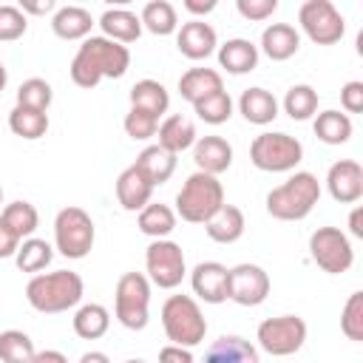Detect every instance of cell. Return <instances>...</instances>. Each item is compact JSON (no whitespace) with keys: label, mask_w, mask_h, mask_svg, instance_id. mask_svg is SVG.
Here are the masks:
<instances>
[{"label":"cell","mask_w":363,"mask_h":363,"mask_svg":"<svg viewBox=\"0 0 363 363\" xmlns=\"http://www.w3.org/2000/svg\"><path fill=\"white\" fill-rule=\"evenodd\" d=\"M130 68L128 45H119L108 37H85L77 48L68 74L79 88H96L102 79H119Z\"/></svg>","instance_id":"1"},{"label":"cell","mask_w":363,"mask_h":363,"mask_svg":"<svg viewBox=\"0 0 363 363\" xmlns=\"http://www.w3.org/2000/svg\"><path fill=\"white\" fill-rule=\"evenodd\" d=\"M85 284L79 272L71 269H54V272H40L26 284V301L31 309L43 315H60L74 309L82 301Z\"/></svg>","instance_id":"2"},{"label":"cell","mask_w":363,"mask_h":363,"mask_svg":"<svg viewBox=\"0 0 363 363\" xmlns=\"http://www.w3.org/2000/svg\"><path fill=\"white\" fill-rule=\"evenodd\" d=\"M320 201V182L309 170H295L284 184L267 193V213L278 221H301Z\"/></svg>","instance_id":"3"},{"label":"cell","mask_w":363,"mask_h":363,"mask_svg":"<svg viewBox=\"0 0 363 363\" xmlns=\"http://www.w3.org/2000/svg\"><path fill=\"white\" fill-rule=\"evenodd\" d=\"M221 204H224V187L218 176L196 170L184 179L182 190L176 193V218L187 224H207Z\"/></svg>","instance_id":"4"},{"label":"cell","mask_w":363,"mask_h":363,"mask_svg":"<svg viewBox=\"0 0 363 363\" xmlns=\"http://www.w3.org/2000/svg\"><path fill=\"white\" fill-rule=\"evenodd\" d=\"M162 329L173 346L193 349L207 335V320L193 295H170L162 303Z\"/></svg>","instance_id":"5"},{"label":"cell","mask_w":363,"mask_h":363,"mask_svg":"<svg viewBox=\"0 0 363 363\" xmlns=\"http://www.w3.org/2000/svg\"><path fill=\"white\" fill-rule=\"evenodd\" d=\"M94 238H96L94 218L82 207L68 204L57 213V218H54V247H57L60 255H65L71 261H79L94 250Z\"/></svg>","instance_id":"6"},{"label":"cell","mask_w":363,"mask_h":363,"mask_svg":"<svg viewBox=\"0 0 363 363\" xmlns=\"http://www.w3.org/2000/svg\"><path fill=\"white\" fill-rule=\"evenodd\" d=\"M113 312H116V320L130 332H142L147 326V320H150V281L145 272H125L116 281Z\"/></svg>","instance_id":"7"},{"label":"cell","mask_w":363,"mask_h":363,"mask_svg":"<svg viewBox=\"0 0 363 363\" xmlns=\"http://www.w3.org/2000/svg\"><path fill=\"white\" fill-rule=\"evenodd\" d=\"M303 159V145L281 130L258 133L250 145V162L264 173H286L295 170Z\"/></svg>","instance_id":"8"},{"label":"cell","mask_w":363,"mask_h":363,"mask_svg":"<svg viewBox=\"0 0 363 363\" xmlns=\"http://www.w3.org/2000/svg\"><path fill=\"white\" fill-rule=\"evenodd\" d=\"M255 340H258L261 352H267L272 357H289V354L301 352V346L306 343V320L298 315L267 318L258 323Z\"/></svg>","instance_id":"9"},{"label":"cell","mask_w":363,"mask_h":363,"mask_svg":"<svg viewBox=\"0 0 363 363\" xmlns=\"http://www.w3.org/2000/svg\"><path fill=\"white\" fill-rule=\"evenodd\" d=\"M145 272L153 286L176 289L182 284V278L187 275V261H184L182 247L170 238L150 241V247L145 250Z\"/></svg>","instance_id":"10"},{"label":"cell","mask_w":363,"mask_h":363,"mask_svg":"<svg viewBox=\"0 0 363 363\" xmlns=\"http://www.w3.org/2000/svg\"><path fill=\"white\" fill-rule=\"evenodd\" d=\"M309 255L329 275H340V272H346L354 264L352 241L337 227H318L309 235Z\"/></svg>","instance_id":"11"},{"label":"cell","mask_w":363,"mask_h":363,"mask_svg":"<svg viewBox=\"0 0 363 363\" xmlns=\"http://www.w3.org/2000/svg\"><path fill=\"white\" fill-rule=\"evenodd\" d=\"M298 23L315 45H335L346 34L343 14L329 0H306L298 9Z\"/></svg>","instance_id":"12"},{"label":"cell","mask_w":363,"mask_h":363,"mask_svg":"<svg viewBox=\"0 0 363 363\" xmlns=\"http://www.w3.org/2000/svg\"><path fill=\"white\" fill-rule=\"evenodd\" d=\"M269 275L258 264H235L230 269V292L227 301H235L238 306H261L269 295Z\"/></svg>","instance_id":"13"},{"label":"cell","mask_w":363,"mask_h":363,"mask_svg":"<svg viewBox=\"0 0 363 363\" xmlns=\"http://www.w3.org/2000/svg\"><path fill=\"white\" fill-rule=\"evenodd\" d=\"M190 286L204 303H224L230 292V269L218 261H201L190 272Z\"/></svg>","instance_id":"14"},{"label":"cell","mask_w":363,"mask_h":363,"mask_svg":"<svg viewBox=\"0 0 363 363\" xmlns=\"http://www.w3.org/2000/svg\"><path fill=\"white\" fill-rule=\"evenodd\" d=\"M326 190L340 204H354L363 196V167L354 159H340L326 173Z\"/></svg>","instance_id":"15"},{"label":"cell","mask_w":363,"mask_h":363,"mask_svg":"<svg viewBox=\"0 0 363 363\" xmlns=\"http://www.w3.org/2000/svg\"><path fill=\"white\" fill-rule=\"evenodd\" d=\"M216 45H218L216 28H213L210 23L199 20V17L182 23V26L176 28V48H179L187 60H193V62L207 60V57L216 51Z\"/></svg>","instance_id":"16"},{"label":"cell","mask_w":363,"mask_h":363,"mask_svg":"<svg viewBox=\"0 0 363 363\" xmlns=\"http://www.w3.org/2000/svg\"><path fill=\"white\" fill-rule=\"evenodd\" d=\"M193 162L201 173L218 176L233 164V145L224 136H199L193 145Z\"/></svg>","instance_id":"17"},{"label":"cell","mask_w":363,"mask_h":363,"mask_svg":"<svg viewBox=\"0 0 363 363\" xmlns=\"http://www.w3.org/2000/svg\"><path fill=\"white\" fill-rule=\"evenodd\" d=\"M201 363H261L258 349L241 335H221L213 340L201 357Z\"/></svg>","instance_id":"18"},{"label":"cell","mask_w":363,"mask_h":363,"mask_svg":"<svg viewBox=\"0 0 363 363\" xmlns=\"http://www.w3.org/2000/svg\"><path fill=\"white\" fill-rule=\"evenodd\" d=\"M150 196H153V184L133 164L119 173V179H116V201L122 204V210L139 213L142 207L150 204Z\"/></svg>","instance_id":"19"},{"label":"cell","mask_w":363,"mask_h":363,"mask_svg":"<svg viewBox=\"0 0 363 363\" xmlns=\"http://www.w3.org/2000/svg\"><path fill=\"white\" fill-rule=\"evenodd\" d=\"M301 48V34L295 31V26L289 23H272L264 28L261 34V51L272 60V62H284L289 57H295Z\"/></svg>","instance_id":"20"},{"label":"cell","mask_w":363,"mask_h":363,"mask_svg":"<svg viewBox=\"0 0 363 363\" xmlns=\"http://www.w3.org/2000/svg\"><path fill=\"white\" fill-rule=\"evenodd\" d=\"M218 65L235 77L250 74L258 65V45L244 40V37H233L224 45H218Z\"/></svg>","instance_id":"21"},{"label":"cell","mask_w":363,"mask_h":363,"mask_svg":"<svg viewBox=\"0 0 363 363\" xmlns=\"http://www.w3.org/2000/svg\"><path fill=\"white\" fill-rule=\"evenodd\" d=\"M156 136H159V147H164L167 153H173V156H179V153H184V150H190L193 145H196V125L187 119V116H182V113H173V116H167L162 125H159V130H156Z\"/></svg>","instance_id":"22"},{"label":"cell","mask_w":363,"mask_h":363,"mask_svg":"<svg viewBox=\"0 0 363 363\" xmlns=\"http://www.w3.org/2000/svg\"><path fill=\"white\" fill-rule=\"evenodd\" d=\"M216 91H224V79H221V74L216 68H187L179 77V94L190 105L201 102L204 96H210Z\"/></svg>","instance_id":"23"},{"label":"cell","mask_w":363,"mask_h":363,"mask_svg":"<svg viewBox=\"0 0 363 363\" xmlns=\"http://www.w3.org/2000/svg\"><path fill=\"white\" fill-rule=\"evenodd\" d=\"M244 227H247V221H244L241 207L224 201V204L218 207V213L204 224V233H207L210 241H216V244H235V241L244 235Z\"/></svg>","instance_id":"24"},{"label":"cell","mask_w":363,"mask_h":363,"mask_svg":"<svg viewBox=\"0 0 363 363\" xmlns=\"http://www.w3.org/2000/svg\"><path fill=\"white\" fill-rule=\"evenodd\" d=\"M51 28L60 40H85L94 28V17L82 6H60L51 17Z\"/></svg>","instance_id":"25"},{"label":"cell","mask_w":363,"mask_h":363,"mask_svg":"<svg viewBox=\"0 0 363 363\" xmlns=\"http://www.w3.org/2000/svg\"><path fill=\"white\" fill-rule=\"evenodd\" d=\"M99 26H102L105 37L113 40V43H119V45L136 43L142 37V20L130 9H108L99 17Z\"/></svg>","instance_id":"26"},{"label":"cell","mask_w":363,"mask_h":363,"mask_svg":"<svg viewBox=\"0 0 363 363\" xmlns=\"http://www.w3.org/2000/svg\"><path fill=\"white\" fill-rule=\"evenodd\" d=\"M133 167H136L153 187H159V184H164V182L173 176V170H176V156L167 153V150L159 147V145H147V147L136 156Z\"/></svg>","instance_id":"27"},{"label":"cell","mask_w":363,"mask_h":363,"mask_svg":"<svg viewBox=\"0 0 363 363\" xmlns=\"http://www.w3.org/2000/svg\"><path fill=\"white\" fill-rule=\"evenodd\" d=\"M238 111L250 125H269L278 116V99L267 88H247L238 99Z\"/></svg>","instance_id":"28"},{"label":"cell","mask_w":363,"mask_h":363,"mask_svg":"<svg viewBox=\"0 0 363 363\" xmlns=\"http://www.w3.org/2000/svg\"><path fill=\"white\" fill-rule=\"evenodd\" d=\"M130 108H139V111H145V113H150V116H162V113H167V108H170V94H167V88L162 85V82H156V79H139L133 88H130Z\"/></svg>","instance_id":"29"},{"label":"cell","mask_w":363,"mask_h":363,"mask_svg":"<svg viewBox=\"0 0 363 363\" xmlns=\"http://www.w3.org/2000/svg\"><path fill=\"white\" fill-rule=\"evenodd\" d=\"M312 130H315V136H318L323 145H346V142L352 139L354 125H352V116H346V113L329 108V111L315 113Z\"/></svg>","instance_id":"30"},{"label":"cell","mask_w":363,"mask_h":363,"mask_svg":"<svg viewBox=\"0 0 363 363\" xmlns=\"http://www.w3.org/2000/svg\"><path fill=\"white\" fill-rule=\"evenodd\" d=\"M74 332L77 337L82 340H96L108 332L111 326V312L102 306V303H82L77 312H74Z\"/></svg>","instance_id":"31"},{"label":"cell","mask_w":363,"mask_h":363,"mask_svg":"<svg viewBox=\"0 0 363 363\" xmlns=\"http://www.w3.org/2000/svg\"><path fill=\"white\" fill-rule=\"evenodd\" d=\"M139 20H142V28H147L156 37L176 34V28H179V14H176L173 3H167V0H150V3H145Z\"/></svg>","instance_id":"32"},{"label":"cell","mask_w":363,"mask_h":363,"mask_svg":"<svg viewBox=\"0 0 363 363\" xmlns=\"http://www.w3.org/2000/svg\"><path fill=\"white\" fill-rule=\"evenodd\" d=\"M0 218H3V224H6L20 241L31 238L34 230H37V224H40V213H37V207H34L31 201H23V199L6 204L3 213H0Z\"/></svg>","instance_id":"33"},{"label":"cell","mask_w":363,"mask_h":363,"mask_svg":"<svg viewBox=\"0 0 363 363\" xmlns=\"http://www.w3.org/2000/svg\"><path fill=\"white\" fill-rule=\"evenodd\" d=\"M139 230L145 235H150L153 241L156 238H167L173 230H176V210L167 207V204H147L139 210V218H136Z\"/></svg>","instance_id":"34"},{"label":"cell","mask_w":363,"mask_h":363,"mask_svg":"<svg viewBox=\"0 0 363 363\" xmlns=\"http://www.w3.org/2000/svg\"><path fill=\"white\" fill-rule=\"evenodd\" d=\"M51 258H54V247L48 241H43V238H34V235L20 241V247L14 252L17 269L20 272H34V275H40L51 264Z\"/></svg>","instance_id":"35"},{"label":"cell","mask_w":363,"mask_h":363,"mask_svg":"<svg viewBox=\"0 0 363 363\" xmlns=\"http://www.w3.org/2000/svg\"><path fill=\"white\" fill-rule=\"evenodd\" d=\"M9 128H11V133H14V136L34 142V139L45 136V130H48V113L14 105V111L9 113Z\"/></svg>","instance_id":"36"},{"label":"cell","mask_w":363,"mask_h":363,"mask_svg":"<svg viewBox=\"0 0 363 363\" xmlns=\"http://www.w3.org/2000/svg\"><path fill=\"white\" fill-rule=\"evenodd\" d=\"M284 111L295 122H306L318 113V91L312 85H292L284 96Z\"/></svg>","instance_id":"37"},{"label":"cell","mask_w":363,"mask_h":363,"mask_svg":"<svg viewBox=\"0 0 363 363\" xmlns=\"http://www.w3.org/2000/svg\"><path fill=\"white\" fill-rule=\"evenodd\" d=\"M34 340L20 329L0 332V360L3 363H31L34 357Z\"/></svg>","instance_id":"38"},{"label":"cell","mask_w":363,"mask_h":363,"mask_svg":"<svg viewBox=\"0 0 363 363\" xmlns=\"http://www.w3.org/2000/svg\"><path fill=\"white\" fill-rule=\"evenodd\" d=\"M193 113L207 125H224L233 116V99L227 91H216L193 105Z\"/></svg>","instance_id":"39"},{"label":"cell","mask_w":363,"mask_h":363,"mask_svg":"<svg viewBox=\"0 0 363 363\" xmlns=\"http://www.w3.org/2000/svg\"><path fill=\"white\" fill-rule=\"evenodd\" d=\"M51 99H54V91L40 77H31V79L20 82V88H17V105L20 108H31V111H43L45 113L51 108Z\"/></svg>","instance_id":"40"},{"label":"cell","mask_w":363,"mask_h":363,"mask_svg":"<svg viewBox=\"0 0 363 363\" xmlns=\"http://www.w3.org/2000/svg\"><path fill=\"white\" fill-rule=\"evenodd\" d=\"M340 332L360 343L363 340V292H352L349 301L343 303V312H340Z\"/></svg>","instance_id":"41"},{"label":"cell","mask_w":363,"mask_h":363,"mask_svg":"<svg viewBox=\"0 0 363 363\" xmlns=\"http://www.w3.org/2000/svg\"><path fill=\"white\" fill-rule=\"evenodd\" d=\"M122 125H125V133L130 139H139V142L156 136V130H159V119L150 116V113H145V111H139V108H130L125 113V122Z\"/></svg>","instance_id":"42"},{"label":"cell","mask_w":363,"mask_h":363,"mask_svg":"<svg viewBox=\"0 0 363 363\" xmlns=\"http://www.w3.org/2000/svg\"><path fill=\"white\" fill-rule=\"evenodd\" d=\"M28 17L17 6H0V43H14L26 34Z\"/></svg>","instance_id":"43"},{"label":"cell","mask_w":363,"mask_h":363,"mask_svg":"<svg viewBox=\"0 0 363 363\" xmlns=\"http://www.w3.org/2000/svg\"><path fill=\"white\" fill-rule=\"evenodd\" d=\"M238 14L250 23H261L267 17H272L278 11V0H238L235 3Z\"/></svg>","instance_id":"44"},{"label":"cell","mask_w":363,"mask_h":363,"mask_svg":"<svg viewBox=\"0 0 363 363\" xmlns=\"http://www.w3.org/2000/svg\"><path fill=\"white\" fill-rule=\"evenodd\" d=\"M340 105H343L346 116L349 113H360L363 111V82H357V79L346 82L340 88Z\"/></svg>","instance_id":"45"},{"label":"cell","mask_w":363,"mask_h":363,"mask_svg":"<svg viewBox=\"0 0 363 363\" xmlns=\"http://www.w3.org/2000/svg\"><path fill=\"white\" fill-rule=\"evenodd\" d=\"M159 363H196V357H193V352H190V349L167 343V346H162V349H159Z\"/></svg>","instance_id":"46"},{"label":"cell","mask_w":363,"mask_h":363,"mask_svg":"<svg viewBox=\"0 0 363 363\" xmlns=\"http://www.w3.org/2000/svg\"><path fill=\"white\" fill-rule=\"evenodd\" d=\"M17 247H20V238L3 224V218H0V258H11L14 252H17Z\"/></svg>","instance_id":"47"},{"label":"cell","mask_w":363,"mask_h":363,"mask_svg":"<svg viewBox=\"0 0 363 363\" xmlns=\"http://www.w3.org/2000/svg\"><path fill=\"white\" fill-rule=\"evenodd\" d=\"M17 9L23 14H51V11H57V3L54 0H20Z\"/></svg>","instance_id":"48"},{"label":"cell","mask_w":363,"mask_h":363,"mask_svg":"<svg viewBox=\"0 0 363 363\" xmlns=\"http://www.w3.org/2000/svg\"><path fill=\"white\" fill-rule=\"evenodd\" d=\"M31 363H68V357L60 349H43V352H34Z\"/></svg>","instance_id":"49"},{"label":"cell","mask_w":363,"mask_h":363,"mask_svg":"<svg viewBox=\"0 0 363 363\" xmlns=\"http://www.w3.org/2000/svg\"><path fill=\"white\" fill-rule=\"evenodd\" d=\"M349 233L354 238H363V207H354L349 213Z\"/></svg>","instance_id":"50"},{"label":"cell","mask_w":363,"mask_h":363,"mask_svg":"<svg viewBox=\"0 0 363 363\" xmlns=\"http://www.w3.org/2000/svg\"><path fill=\"white\" fill-rule=\"evenodd\" d=\"M184 9L190 14H210L216 9V0H207V3H201V0H184Z\"/></svg>","instance_id":"51"},{"label":"cell","mask_w":363,"mask_h":363,"mask_svg":"<svg viewBox=\"0 0 363 363\" xmlns=\"http://www.w3.org/2000/svg\"><path fill=\"white\" fill-rule=\"evenodd\" d=\"M79 363H111V357H108L105 352H96V349H91V352H85V354L79 357Z\"/></svg>","instance_id":"52"},{"label":"cell","mask_w":363,"mask_h":363,"mask_svg":"<svg viewBox=\"0 0 363 363\" xmlns=\"http://www.w3.org/2000/svg\"><path fill=\"white\" fill-rule=\"evenodd\" d=\"M6 82H9V71L3 68V62H0V91L6 88Z\"/></svg>","instance_id":"53"},{"label":"cell","mask_w":363,"mask_h":363,"mask_svg":"<svg viewBox=\"0 0 363 363\" xmlns=\"http://www.w3.org/2000/svg\"><path fill=\"white\" fill-rule=\"evenodd\" d=\"M125 363H145V360H139V357H130V360H125Z\"/></svg>","instance_id":"54"},{"label":"cell","mask_w":363,"mask_h":363,"mask_svg":"<svg viewBox=\"0 0 363 363\" xmlns=\"http://www.w3.org/2000/svg\"><path fill=\"white\" fill-rule=\"evenodd\" d=\"M0 204H3V187H0Z\"/></svg>","instance_id":"55"}]
</instances>
